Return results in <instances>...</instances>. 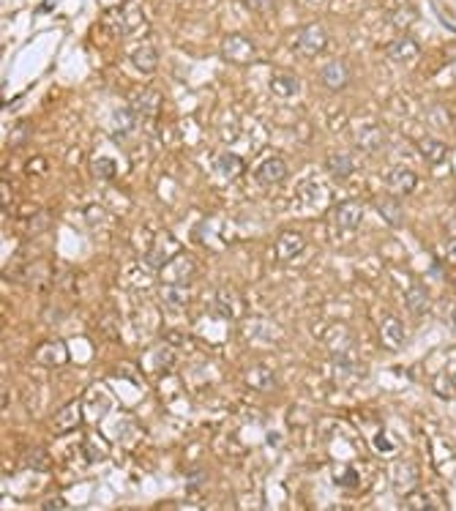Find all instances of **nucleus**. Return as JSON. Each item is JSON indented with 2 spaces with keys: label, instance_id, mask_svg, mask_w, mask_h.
<instances>
[{
  "label": "nucleus",
  "instance_id": "obj_1",
  "mask_svg": "<svg viewBox=\"0 0 456 511\" xmlns=\"http://www.w3.org/2000/svg\"><path fill=\"white\" fill-rule=\"evenodd\" d=\"M222 58L235 66H246V63L257 61V47L244 33H229L222 41Z\"/></svg>",
  "mask_w": 456,
  "mask_h": 511
},
{
  "label": "nucleus",
  "instance_id": "obj_2",
  "mask_svg": "<svg viewBox=\"0 0 456 511\" xmlns=\"http://www.w3.org/2000/svg\"><path fill=\"white\" fill-rule=\"evenodd\" d=\"M328 47V33L320 22H309L298 30V41H295V49L304 55V58H317L323 49Z\"/></svg>",
  "mask_w": 456,
  "mask_h": 511
},
{
  "label": "nucleus",
  "instance_id": "obj_3",
  "mask_svg": "<svg viewBox=\"0 0 456 511\" xmlns=\"http://www.w3.org/2000/svg\"><path fill=\"white\" fill-rule=\"evenodd\" d=\"M355 137V145L361 148V151H366V153H377L383 143H385V131H383V126L374 121H361L355 126L353 131Z\"/></svg>",
  "mask_w": 456,
  "mask_h": 511
},
{
  "label": "nucleus",
  "instance_id": "obj_4",
  "mask_svg": "<svg viewBox=\"0 0 456 511\" xmlns=\"http://www.w3.org/2000/svg\"><path fill=\"white\" fill-rule=\"evenodd\" d=\"M331 219L339 230L353 233V230H358L361 219H364V205L358 203V200H344V203H339L331 211Z\"/></svg>",
  "mask_w": 456,
  "mask_h": 511
},
{
  "label": "nucleus",
  "instance_id": "obj_5",
  "mask_svg": "<svg viewBox=\"0 0 456 511\" xmlns=\"http://www.w3.org/2000/svg\"><path fill=\"white\" fill-rule=\"evenodd\" d=\"M80 424H83V402H80V399H71V402H66V405L55 413L52 432H55V435H66V432L77 430Z\"/></svg>",
  "mask_w": 456,
  "mask_h": 511
},
{
  "label": "nucleus",
  "instance_id": "obj_6",
  "mask_svg": "<svg viewBox=\"0 0 456 511\" xmlns=\"http://www.w3.org/2000/svg\"><path fill=\"white\" fill-rule=\"evenodd\" d=\"M145 30H148V22H145V14H143L140 0L126 3V8L121 11V22H118V33H121V36H134V33H145Z\"/></svg>",
  "mask_w": 456,
  "mask_h": 511
},
{
  "label": "nucleus",
  "instance_id": "obj_7",
  "mask_svg": "<svg viewBox=\"0 0 456 511\" xmlns=\"http://www.w3.org/2000/svg\"><path fill=\"white\" fill-rule=\"evenodd\" d=\"M178 254V244L172 241V235L169 233H162V235H156V244L153 249L145 254V263L148 268H153V271H159V268H164L172 257Z\"/></svg>",
  "mask_w": 456,
  "mask_h": 511
},
{
  "label": "nucleus",
  "instance_id": "obj_8",
  "mask_svg": "<svg viewBox=\"0 0 456 511\" xmlns=\"http://www.w3.org/2000/svg\"><path fill=\"white\" fill-rule=\"evenodd\" d=\"M418 58H421V47L410 36H399L388 44V61L399 63V66H413Z\"/></svg>",
  "mask_w": 456,
  "mask_h": 511
},
{
  "label": "nucleus",
  "instance_id": "obj_9",
  "mask_svg": "<svg viewBox=\"0 0 456 511\" xmlns=\"http://www.w3.org/2000/svg\"><path fill=\"white\" fill-rule=\"evenodd\" d=\"M131 107L137 110V115H145V118H156L159 115V107H162V96L156 88H140L131 93Z\"/></svg>",
  "mask_w": 456,
  "mask_h": 511
},
{
  "label": "nucleus",
  "instance_id": "obj_10",
  "mask_svg": "<svg viewBox=\"0 0 456 511\" xmlns=\"http://www.w3.org/2000/svg\"><path fill=\"white\" fill-rule=\"evenodd\" d=\"M254 178H257V184L263 186L282 184V181L287 178V164H284V159H279V156H270V159H265V162L257 167Z\"/></svg>",
  "mask_w": 456,
  "mask_h": 511
},
{
  "label": "nucleus",
  "instance_id": "obj_11",
  "mask_svg": "<svg viewBox=\"0 0 456 511\" xmlns=\"http://www.w3.org/2000/svg\"><path fill=\"white\" fill-rule=\"evenodd\" d=\"M380 342L388 350H399L407 342V328L399 317H385L380 326Z\"/></svg>",
  "mask_w": 456,
  "mask_h": 511
},
{
  "label": "nucleus",
  "instance_id": "obj_12",
  "mask_svg": "<svg viewBox=\"0 0 456 511\" xmlns=\"http://www.w3.org/2000/svg\"><path fill=\"white\" fill-rule=\"evenodd\" d=\"M304 249H306L304 235L290 230V233H282V235H279V241H276V257H279V263H287V260H295Z\"/></svg>",
  "mask_w": 456,
  "mask_h": 511
},
{
  "label": "nucleus",
  "instance_id": "obj_13",
  "mask_svg": "<svg viewBox=\"0 0 456 511\" xmlns=\"http://www.w3.org/2000/svg\"><path fill=\"white\" fill-rule=\"evenodd\" d=\"M385 184L391 189V194H410L415 186H418V175H415L413 170H404V167H394V170H388V175H385Z\"/></svg>",
  "mask_w": 456,
  "mask_h": 511
},
{
  "label": "nucleus",
  "instance_id": "obj_14",
  "mask_svg": "<svg viewBox=\"0 0 456 511\" xmlns=\"http://www.w3.org/2000/svg\"><path fill=\"white\" fill-rule=\"evenodd\" d=\"M418 481H421V473L415 468L413 462H399L394 468V490L404 498V495H410V492L418 487Z\"/></svg>",
  "mask_w": 456,
  "mask_h": 511
},
{
  "label": "nucleus",
  "instance_id": "obj_15",
  "mask_svg": "<svg viewBox=\"0 0 456 511\" xmlns=\"http://www.w3.org/2000/svg\"><path fill=\"white\" fill-rule=\"evenodd\" d=\"M216 309H219V315H224L229 320L241 317V315H244V298H241V293H235L232 287H222V290L216 293Z\"/></svg>",
  "mask_w": 456,
  "mask_h": 511
},
{
  "label": "nucleus",
  "instance_id": "obj_16",
  "mask_svg": "<svg viewBox=\"0 0 456 511\" xmlns=\"http://www.w3.org/2000/svg\"><path fill=\"white\" fill-rule=\"evenodd\" d=\"M320 80H323L325 88H331V90H342V88L350 82V71H347V66L342 61H331L320 69Z\"/></svg>",
  "mask_w": 456,
  "mask_h": 511
},
{
  "label": "nucleus",
  "instance_id": "obj_17",
  "mask_svg": "<svg viewBox=\"0 0 456 511\" xmlns=\"http://www.w3.org/2000/svg\"><path fill=\"white\" fill-rule=\"evenodd\" d=\"M270 90H273L279 99H292V96H298L301 82H298V77H295L292 71H273V77H270Z\"/></svg>",
  "mask_w": 456,
  "mask_h": 511
},
{
  "label": "nucleus",
  "instance_id": "obj_18",
  "mask_svg": "<svg viewBox=\"0 0 456 511\" xmlns=\"http://www.w3.org/2000/svg\"><path fill=\"white\" fill-rule=\"evenodd\" d=\"M159 295H162V301H164L169 309H184L188 301V290L186 285L181 282V285H175V282H164V285L159 287Z\"/></svg>",
  "mask_w": 456,
  "mask_h": 511
},
{
  "label": "nucleus",
  "instance_id": "obj_19",
  "mask_svg": "<svg viewBox=\"0 0 456 511\" xmlns=\"http://www.w3.org/2000/svg\"><path fill=\"white\" fill-rule=\"evenodd\" d=\"M131 63L140 69V71H156V66H159V52H156V47L153 44H140L134 52H131Z\"/></svg>",
  "mask_w": 456,
  "mask_h": 511
},
{
  "label": "nucleus",
  "instance_id": "obj_20",
  "mask_svg": "<svg viewBox=\"0 0 456 511\" xmlns=\"http://www.w3.org/2000/svg\"><path fill=\"white\" fill-rule=\"evenodd\" d=\"M418 151H421V159L426 164H432V167H437V164H443L448 159V145L440 143V140H421Z\"/></svg>",
  "mask_w": 456,
  "mask_h": 511
},
{
  "label": "nucleus",
  "instance_id": "obj_21",
  "mask_svg": "<svg viewBox=\"0 0 456 511\" xmlns=\"http://www.w3.org/2000/svg\"><path fill=\"white\" fill-rule=\"evenodd\" d=\"M325 167H328V172H331L333 178H339V181H344V178H350L355 170V162L350 153H331L328 159H325Z\"/></svg>",
  "mask_w": 456,
  "mask_h": 511
},
{
  "label": "nucleus",
  "instance_id": "obj_22",
  "mask_svg": "<svg viewBox=\"0 0 456 511\" xmlns=\"http://www.w3.org/2000/svg\"><path fill=\"white\" fill-rule=\"evenodd\" d=\"M213 170H216V175H222V178L229 181V178L241 175L244 162H241V156H235V153H219L216 162H213Z\"/></svg>",
  "mask_w": 456,
  "mask_h": 511
},
{
  "label": "nucleus",
  "instance_id": "obj_23",
  "mask_svg": "<svg viewBox=\"0 0 456 511\" xmlns=\"http://www.w3.org/2000/svg\"><path fill=\"white\" fill-rule=\"evenodd\" d=\"M112 126H115V134H118V137L131 134V131H134V126H137V110H134V107L115 110V115H112Z\"/></svg>",
  "mask_w": 456,
  "mask_h": 511
},
{
  "label": "nucleus",
  "instance_id": "obj_24",
  "mask_svg": "<svg viewBox=\"0 0 456 511\" xmlns=\"http://www.w3.org/2000/svg\"><path fill=\"white\" fill-rule=\"evenodd\" d=\"M377 211L383 213V219L391 227H399L404 222V211H402V205H399V197H383V200L377 203Z\"/></svg>",
  "mask_w": 456,
  "mask_h": 511
},
{
  "label": "nucleus",
  "instance_id": "obj_25",
  "mask_svg": "<svg viewBox=\"0 0 456 511\" xmlns=\"http://www.w3.org/2000/svg\"><path fill=\"white\" fill-rule=\"evenodd\" d=\"M407 309L413 315H426L429 309V290L424 285H413L407 290Z\"/></svg>",
  "mask_w": 456,
  "mask_h": 511
},
{
  "label": "nucleus",
  "instance_id": "obj_26",
  "mask_svg": "<svg viewBox=\"0 0 456 511\" xmlns=\"http://www.w3.org/2000/svg\"><path fill=\"white\" fill-rule=\"evenodd\" d=\"M246 383H249L251 389H260V391H268L273 389L276 383H273V375H270V369L265 367H254L246 372Z\"/></svg>",
  "mask_w": 456,
  "mask_h": 511
},
{
  "label": "nucleus",
  "instance_id": "obj_27",
  "mask_svg": "<svg viewBox=\"0 0 456 511\" xmlns=\"http://www.w3.org/2000/svg\"><path fill=\"white\" fill-rule=\"evenodd\" d=\"M66 348L63 342H52V345H44L42 353H39V361H44V364H63L66 361Z\"/></svg>",
  "mask_w": 456,
  "mask_h": 511
},
{
  "label": "nucleus",
  "instance_id": "obj_28",
  "mask_svg": "<svg viewBox=\"0 0 456 511\" xmlns=\"http://www.w3.org/2000/svg\"><path fill=\"white\" fill-rule=\"evenodd\" d=\"M402 509H407V511H415V509H421V511H432V509H440L437 503H432L426 495H404V503H402Z\"/></svg>",
  "mask_w": 456,
  "mask_h": 511
},
{
  "label": "nucleus",
  "instance_id": "obj_29",
  "mask_svg": "<svg viewBox=\"0 0 456 511\" xmlns=\"http://www.w3.org/2000/svg\"><path fill=\"white\" fill-rule=\"evenodd\" d=\"M415 20H418V11H415L413 6H402L399 11H394V14H391V22H394L399 30L410 28V25H413Z\"/></svg>",
  "mask_w": 456,
  "mask_h": 511
},
{
  "label": "nucleus",
  "instance_id": "obj_30",
  "mask_svg": "<svg viewBox=\"0 0 456 511\" xmlns=\"http://www.w3.org/2000/svg\"><path fill=\"white\" fill-rule=\"evenodd\" d=\"M25 462H28V468H33V471H49V457H47V451L44 449H30L28 451V457H25Z\"/></svg>",
  "mask_w": 456,
  "mask_h": 511
},
{
  "label": "nucleus",
  "instance_id": "obj_31",
  "mask_svg": "<svg viewBox=\"0 0 456 511\" xmlns=\"http://www.w3.org/2000/svg\"><path fill=\"white\" fill-rule=\"evenodd\" d=\"M90 170H93V175L96 178H115V172H118V167H115V162L112 159H93V164H90Z\"/></svg>",
  "mask_w": 456,
  "mask_h": 511
},
{
  "label": "nucleus",
  "instance_id": "obj_32",
  "mask_svg": "<svg viewBox=\"0 0 456 511\" xmlns=\"http://www.w3.org/2000/svg\"><path fill=\"white\" fill-rule=\"evenodd\" d=\"M333 481H336L339 487L353 490V487H358V473H355V468H336V471H333Z\"/></svg>",
  "mask_w": 456,
  "mask_h": 511
},
{
  "label": "nucleus",
  "instance_id": "obj_33",
  "mask_svg": "<svg viewBox=\"0 0 456 511\" xmlns=\"http://www.w3.org/2000/svg\"><path fill=\"white\" fill-rule=\"evenodd\" d=\"M246 6H249L251 11H257V14H270V11H276V0H246Z\"/></svg>",
  "mask_w": 456,
  "mask_h": 511
},
{
  "label": "nucleus",
  "instance_id": "obj_34",
  "mask_svg": "<svg viewBox=\"0 0 456 511\" xmlns=\"http://www.w3.org/2000/svg\"><path fill=\"white\" fill-rule=\"evenodd\" d=\"M385 437H388V435H385V432H380V435L374 437V449H377V451H385V454H388V451H394V449H396V443H391V440H385Z\"/></svg>",
  "mask_w": 456,
  "mask_h": 511
},
{
  "label": "nucleus",
  "instance_id": "obj_35",
  "mask_svg": "<svg viewBox=\"0 0 456 511\" xmlns=\"http://www.w3.org/2000/svg\"><path fill=\"white\" fill-rule=\"evenodd\" d=\"M44 509L61 511V509H68V503H66V498H47V500H44Z\"/></svg>",
  "mask_w": 456,
  "mask_h": 511
},
{
  "label": "nucleus",
  "instance_id": "obj_36",
  "mask_svg": "<svg viewBox=\"0 0 456 511\" xmlns=\"http://www.w3.org/2000/svg\"><path fill=\"white\" fill-rule=\"evenodd\" d=\"M44 167H47V164H44V159H42V156H39V159H33V162H28V172H39V175H42V172H44Z\"/></svg>",
  "mask_w": 456,
  "mask_h": 511
},
{
  "label": "nucleus",
  "instance_id": "obj_37",
  "mask_svg": "<svg viewBox=\"0 0 456 511\" xmlns=\"http://www.w3.org/2000/svg\"><path fill=\"white\" fill-rule=\"evenodd\" d=\"M445 257H448L451 263H456V238H451V241L445 244Z\"/></svg>",
  "mask_w": 456,
  "mask_h": 511
},
{
  "label": "nucleus",
  "instance_id": "obj_38",
  "mask_svg": "<svg viewBox=\"0 0 456 511\" xmlns=\"http://www.w3.org/2000/svg\"><path fill=\"white\" fill-rule=\"evenodd\" d=\"M451 380H454V389H456V375H451Z\"/></svg>",
  "mask_w": 456,
  "mask_h": 511
}]
</instances>
